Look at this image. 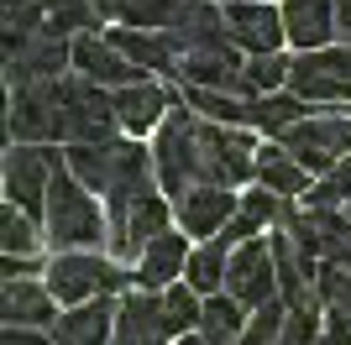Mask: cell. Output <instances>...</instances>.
<instances>
[{
    "instance_id": "6da1fadb",
    "label": "cell",
    "mask_w": 351,
    "mask_h": 345,
    "mask_svg": "<svg viewBox=\"0 0 351 345\" xmlns=\"http://www.w3.org/2000/svg\"><path fill=\"white\" fill-rule=\"evenodd\" d=\"M47 241L63 246V251H79V246H100L105 220L100 204L89 199V188L73 178V172H53V188H47Z\"/></svg>"
},
{
    "instance_id": "7a4b0ae2",
    "label": "cell",
    "mask_w": 351,
    "mask_h": 345,
    "mask_svg": "<svg viewBox=\"0 0 351 345\" xmlns=\"http://www.w3.org/2000/svg\"><path fill=\"white\" fill-rule=\"evenodd\" d=\"M58 105H63V136H69L73 146H110L121 115H116V100H105L100 84H89V79H63Z\"/></svg>"
},
{
    "instance_id": "3957f363",
    "label": "cell",
    "mask_w": 351,
    "mask_h": 345,
    "mask_svg": "<svg viewBox=\"0 0 351 345\" xmlns=\"http://www.w3.org/2000/svg\"><path fill=\"white\" fill-rule=\"evenodd\" d=\"M116 288H126V272L105 257H89V251H63L47 272V293L58 303H89V298H110Z\"/></svg>"
},
{
    "instance_id": "277c9868",
    "label": "cell",
    "mask_w": 351,
    "mask_h": 345,
    "mask_svg": "<svg viewBox=\"0 0 351 345\" xmlns=\"http://www.w3.org/2000/svg\"><path fill=\"white\" fill-rule=\"evenodd\" d=\"M283 146H289L304 172H336L351 152V120L346 115H304L299 126L283 131Z\"/></svg>"
},
{
    "instance_id": "5b68a950",
    "label": "cell",
    "mask_w": 351,
    "mask_h": 345,
    "mask_svg": "<svg viewBox=\"0 0 351 345\" xmlns=\"http://www.w3.org/2000/svg\"><path fill=\"white\" fill-rule=\"evenodd\" d=\"M152 157H158L162 188H168L173 199H184L189 188H199V126H194L184 110H173L158 131V152H152Z\"/></svg>"
},
{
    "instance_id": "8992f818",
    "label": "cell",
    "mask_w": 351,
    "mask_h": 345,
    "mask_svg": "<svg viewBox=\"0 0 351 345\" xmlns=\"http://www.w3.org/2000/svg\"><path fill=\"white\" fill-rule=\"evenodd\" d=\"M252 172H257V157L241 131L199 126V188H236Z\"/></svg>"
},
{
    "instance_id": "52a82bcc",
    "label": "cell",
    "mask_w": 351,
    "mask_h": 345,
    "mask_svg": "<svg viewBox=\"0 0 351 345\" xmlns=\"http://www.w3.org/2000/svg\"><path fill=\"white\" fill-rule=\"evenodd\" d=\"M11 146H43L63 136V105L58 84H21L11 89Z\"/></svg>"
},
{
    "instance_id": "ba28073f",
    "label": "cell",
    "mask_w": 351,
    "mask_h": 345,
    "mask_svg": "<svg viewBox=\"0 0 351 345\" xmlns=\"http://www.w3.org/2000/svg\"><path fill=\"white\" fill-rule=\"evenodd\" d=\"M226 293L241 309H267L278 298V267H273V241H247L231 251V272H226Z\"/></svg>"
},
{
    "instance_id": "9c48e42d",
    "label": "cell",
    "mask_w": 351,
    "mask_h": 345,
    "mask_svg": "<svg viewBox=\"0 0 351 345\" xmlns=\"http://www.w3.org/2000/svg\"><path fill=\"white\" fill-rule=\"evenodd\" d=\"M53 172H58V157H53V152H43V146H11V152H5V194H11V204H21L27 215L47 209Z\"/></svg>"
},
{
    "instance_id": "30bf717a",
    "label": "cell",
    "mask_w": 351,
    "mask_h": 345,
    "mask_svg": "<svg viewBox=\"0 0 351 345\" xmlns=\"http://www.w3.org/2000/svg\"><path fill=\"white\" fill-rule=\"evenodd\" d=\"M173 330H168V309H162L158 293H126L116 309V345H168Z\"/></svg>"
},
{
    "instance_id": "8fae6325",
    "label": "cell",
    "mask_w": 351,
    "mask_h": 345,
    "mask_svg": "<svg viewBox=\"0 0 351 345\" xmlns=\"http://www.w3.org/2000/svg\"><path fill=\"white\" fill-rule=\"evenodd\" d=\"M226 31L252 58H273L278 42L289 37L283 31V11H273V5H226Z\"/></svg>"
},
{
    "instance_id": "7c38bea8",
    "label": "cell",
    "mask_w": 351,
    "mask_h": 345,
    "mask_svg": "<svg viewBox=\"0 0 351 345\" xmlns=\"http://www.w3.org/2000/svg\"><path fill=\"white\" fill-rule=\"evenodd\" d=\"M73 68L84 73L89 84H121V89L147 84V79H142V68H136L132 58L121 53V47L100 42V37H79V42H73Z\"/></svg>"
},
{
    "instance_id": "4fadbf2b",
    "label": "cell",
    "mask_w": 351,
    "mask_h": 345,
    "mask_svg": "<svg viewBox=\"0 0 351 345\" xmlns=\"http://www.w3.org/2000/svg\"><path fill=\"white\" fill-rule=\"evenodd\" d=\"M283 31H289V42H299L304 53H325L330 37L341 31L336 0H289V5H283Z\"/></svg>"
},
{
    "instance_id": "5bb4252c",
    "label": "cell",
    "mask_w": 351,
    "mask_h": 345,
    "mask_svg": "<svg viewBox=\"0 0 351 345\" xmlns=\"http://www.w3.org/2000/svg\"><path fill=\"white\" fill-rule=\"evenodd\" d=\"M178 79H189V89H215V94H252L247 63H236V53H189L178 63Z\"/></svg>"
},
{
    "instance_id": "9a60e30c",
    "label": "cell",
    "mask_w": 351,
    "mask_h": 345,
    "mask_svg": "<svg viewBox=\"0 0 351 345\" xmlns=\"http://www.w3.org/2000/svg\"><path fill=\"white\" fill-rule=\"evenodd\" d=\"M168 37L178 42V53H184V58H189V53H231L226 16H215V5H205V0H194L189 11L168 27Z\"/></svg>"
},
{
    "instance_id": "2e32d148",
    "label": "cell",
    "mask_w": 351,
    "mask_h": 345,
    "mask_svg": "<svg viewBox=\"0 0 351 345\" xmlns=\"http://www.w3.org/2000/svg\"><path fill=\"white\" fill-rule=\"evenodd\" d=\"M273 267H278V298L289 309H309V303H320V293H309V272H315V257L299 251L289 230L273 235Z\"/></svg>"
},
{
    "instance_id": "e0dca14e",
    "label": "cell",
    "mask_w": 351,
    "mask_h": 345,
    "mask_svg": "<svg viewBox=\"0 0 351 345\" xmlns=\"http://www.w3.org/2000/svg\"><path fill=\"white\" fill-rule=\"evenodd\" d=\"M116 309L110 298H89L79 303L73 314H63L53 324V345H110V330H116Z\"/></svg>"
},
{
    "instance_id": "ac0fdd59",
    "label": "cell",
    "mask_w": 351,
    "mask_h": 345,
    "mask_svg": "<svg viewBox=\"0 0 351 345\" xmlns=\"http://www.w3.org/2000/svg\"><path fill=\"white\" fill-rule=\"evenodd\" d=\"M152 194V157L142 146H121L116 152V188H110V204H116V235L126 230L132 204Z\"/></svg>"
},
{
    "instance_id": "d6986e66",
    "label": "cell",
    "mask_w": 351,
    "mask_h": 345,
    "mask_svg": "<svg viewBox=\"0 0 351 345\" xmlns=\"http://www.w3.org/2000/svg\"><path fill=\"white\" fill-rule=\"evenodd\" d=\"M236 215V194L231 188H189L184 199H178V220L189 235H215L226 230Z\"/></svg>"
},
{
    "instance_id": "ffe728a7",
    "label": "cell",
    "mask_w": 351,
    "mask_h": 345,
    "mask_svg": "<svg viewBox=\"0 0 351 345\" xmlns=\"http://www.w3.org/2000/svg\"><path fill=\"white\" fill-rule=\"evenodd\" d=\"M110 47H121V53L132 58L136 68H162V73H178V42L168 37V31H136V27H116L110 37H105Z\"/></svg>"
},
{
    "instance_id": "44dd1931",
    "label": "cell",
    "mask_w": 351,
    "mask_h": 345,
    "mask_svg": "<svg viewBox=\"0 0 351 345\" xmlns=\"http://www.w3.org/2000/svg\"><path fill=\"white\" fill-rule=\"evenodd\" d=\"M189 246H184V235H158V241L142 251V267H136V283L147 288V293H158V288H173V277H184V267H189Z\"/></svg>"
},
{
    "instance_id": "7402d4cb",
    "label": "cell",
    "mask_w": 351,
    "mask_h": 345,
    "mask_svg": "<svg viewBox=\"0 0 351 345\" xmlns=\"http://www.w3.org/2000/svg\"><path fill=\"white\" fill-rule=\"evenodd\" d=\"M47 319H53V293L43 283H5V330H43Z\"/></svg>"
},
{
    "instance_id": "603a6c76",
    "label": "cell",
    "mask_w": 351,
    "mask_h": 345,
    "mask_svg": "<svg viewBox=\"0 0 351 345\" xmlns=\"http://www.w3.org/2000/svg\"><path fill=\"white\" fill-rule=\"evenodd\" d=\"M116 115H121V131H152L168 120V94L158 84H132V89H116Z\"/></svg>"
},
{
    "instance_id": "cb8c5ba5",
    "label": "cell",
    "mask_w": 351,
    "mask_h": 345,
    "mask_svg": "<svg viewBox=\"0 0 351 345\" xmlns=\"http://www.w3.org/2000/svg\"><path fill=\"white\" fill-rule=\"evenodd\" d=\"M257 178H263L267 194H278V199H293V194H304L309 188V172L299 168L289 146H263L257 152Z\"/></svg>"
},
{
    "instance_id": "d4e9b609",
    "label": "cell",
    "mask_w": 351,
    "mask_h": 345,
    "mask_svg": "<svg viewBox=\"0 0 351 345\" xmlns=\"http://www.w3.org/2000/svg\"><path fill=\"white\" fill-rule=\"evenodd\" d=\"M252 324L241 319V303L231 298V293H215V298H205V314H199V340L205 345H236L241 335H247Z\"/></svg>"
},
{
    "instance_id": "484cf974",
    "label": "cell",
    "mask_w": 351,
    "mask_h": 345,
    "mask_svg": "<svg viewBox=\"0 0 351 345\" xmlns=\"http://www.w3.org/2000/svg\"><path fill=\"white\" fill-rule=\"evenodd\" d=\"M116 152L121 146H69V172L89 194H110L116 188Z\"/></svg>"
},
{
    "instance_id": "4316f807",
    "label": "cell",
    "mask_w": 351,
    "mask_h": 345,
    "mask_svg": "<svg viewBox=\"0 0 351 345\" xmlns=\"http://www.w3.org/2000/svg\"><path fill=\"white\" fill-rule=\"evenodd\" d=\"M226 235H215L210 246H199L189 257V267H184V277H189V288L194 293H205V298H215L220 293V283H226V272H231V251H226Z\"/></svg>"
},
{
    "instance_id": "83f0119b",
    "label": "cell",
    "mask_w": 351,
    "mask_h": 345,
    "mask_svg": "<svg viewBox=\"0 0 351 345\" xmlns=\"http://www.w3.org/2000/svg\"><path fill=\"white\" fill-rule=\"evenodd\" d=\"M194 0H116V16L136 31H168Z\"/></svg>"
},
{
    "instance_id": "f1b7e54d",
    "label": "cell",
    "mask_w": 351,
    "mask_h": 345,
    "mask_svg": "<svg viewBox=\"0 0 351 345\" xmlns=\"http://www.w3.org/2000/svg\"><path fill=\"white\" fill-rule=\"evenodd\" d=\"M293 73H304V79H325V84H336L341 94L351 100V47H325V53H304L293 63Z\"/></svg>"
},
{
    "instance_id": "f546056e",
    "label": "cell",
    "mask_w": 351,
    "mask_h": 345,
    "mask_svg": "<svg viewBox=\"0 0 351 345\" xmlns=\"http://www.w3.org/2000/svg\"><path fill=\"white\" fill-rule=\"evenodd\" d=\"M252 120H257L267 136H283L289 126L304 120V100H299V94H267V100L252 105Z\"/></svg>"
},
{
    "instance_id": "4dcf8cb0",
    "label": "cell",
    "mask_w": 351,
    "mask_h": 345,
    "mask_svg": "<svg viewBox=\"0 0 351 345\" xmlns=\"http://www.w3.org/2000/svg\"><path fill=\"white\" fill-rule=\"evenodd\" d=\"M162 309H168V330H173V340H184L189 330H199V314H205V303L194 298L189 283L168 288V293H162Z\"/></svg>"
},
{
    "instance_id": "1f68e13d",
    "label": "cell",
    "mask_w": 351,
    "mask_h": 345,
    "mask_svg": "<svg viewBox=\"0 0 351 345\" xmlns=\"http://www.w3.org/2000/svg\"><path fill=\"white\" fill-rule=\"evenodd\" d=\"M320 303H330V314L351 324V261H325V272H320Z\"/></svg>"
},
{
    "instance_id": "d6a6232c",
    "label": "cell",
    "mask_w": 351,
    "mask_h": 345,
    "mask_svg": "<svg viewBox=\"0 0 351 345\" xmlns=\"http://www.w3.org/2000/svg\"><path fill=\"white\" fill-rule=\"evenodd\" d=\"M0 235H5V257H32V251H37V225H32V215H21L16 204L0 209Z\"/></svg>"
},
{
    "instance_id": "836d02e7",
    "label": "cell",
    "mask_w": 351,
    "mask_h": 345,
    "mask_svg": "<svg viewBox=\"0 0 351 345\" xmlns=\"http://www.w3.org/2000/svg\"><path fill=\"white\" fill-rule=\"evenodd\" d=\"M189 105H194V110H205L210 120H226V126L252 120V105L231 100V94H215V89H189Z\"/></svg>"
},
{
    "instance_id": "e575fe53",
    "label": "cell",
    "mask_w": 351,
    "mask_h": 345,
    "mask_svg": "<svg viewBox=\"0 0 351 345\" xmlns=\"http://www.w3.org/2000/svg\"><path fill=\"white\" fill-rule=\"evenodd\" d=\"M320 303H309V309H289V319H283V330H278V345H320Z\"/></svg>"
},
{
    "instance_id": "d590c367",
    "label": "cell",
    "mask_w": 351,
    "mask_h": 345,
    "mask_svg": "<svg viewBox=\"0 0 351 345\" xmlns=\"http://www.w3.org/2000/svg\"><path fill=\"white\" fill-rule=\"evenodd\" d=\"M283 319H289V303L273 298L267 309H257V319H252V330L241 335L236 345H278V330H283Z\"/></svg>"
},
{
    "instance_id": "8d00e7d4",
    "label": "cell",
    "mask_w": 351,
    "mask_h": 345,
    "mask_svg": "<svg viewBox=\"0 0 351 345\" xmlns=\"http://www.w3.org/2000/svg\"><path fill=\"white\" fill-rule=\"evenodd\" d=\"M247 79H252V94H273L278 84H289V79H293V63H283L278 53H273V58H252Z\"/></svg>"
},
{
    "instance_id": "74e56055",
    "label": "cell",
    "mask_w": 351,
    "mask_h": 345,
    "mask_svg": "<svg viewBox=\"0 0 351 345\" xmlns=\"http://www.w3.org/2000/svg\"><path fill=\"white\" fill-rule=\"evenodd\" d=\"M43 11H47V31H73V27H84L89 21V0H43Z\"/></svg>"
},
{
    "instance_id": "f35d334b",
    "label": "cell",
    "mask_w": 351,
    "mask_h": 345,
    "mask_svg": "<svg viewBox=\"0 0 351 345\" xmlns=\"http://www.w3.org/2000/svg\"><path fill=\"white\" fill-rule=\"evenodd\" d=\"M241 215L257 220V225H267L273 215H283V204H278V194H267V188H263V194H247V199H241Z\"/></svg>"
},
{
    "instance_id": "ab89813d",
    "label": "cell",
    "mask_w": 351,
    "mask_h": 345,
    "mask_svg": "<svg viewBox=\"0 0 351 345\" xmlns=\"http://www.w3.org/2000/svg\"><path fill=\"white\" fill-rule=\"evenodd\" d=\"M37 272V261L32 257H5V283H21V277Z\"/></svg>"
},
{
    "instance_id": "60d3db41",
    "label": "cell",
    "mask_w": 351,
    "mask_h": 345,
    "mask_svg": "<svg viewBox=\"0 0 351 345\" xmlns=\"http://www.w3.org/2000/svg\"><path fill=\"white\" fill-rule=\"evenodd\" d=\"M320 345H351V324H346V319H330L325 335H320Z\"/></svg>"
},
{
    "instance_id": "b9f144b4",
    "label": "cell",
    "mask_w": 351,
    "mask_h": 345,
    "mask_svg": "<svg viewBox=\"0 0 351 345\" xmlns=\"http://www.w3.org/2000/svg\"><path fill=\"white\" fill-rule=\"evenodd\" d=\"M5 345H47L43 330H5Z\"/></svg>"
},
{
    "instance_id": "7bdbcfd3",
    "label": "cell",
    "mask_w": 351,
    "mask_h": 345,
    "mask_svg": "<svg viewBox=\"0 0 351 345\" xmlns=\"http://www.w3.org/2000/svg\"><path fill=\"white\" fill-rule=\"evenodd\" d=\"M336 21H341V31L351 37V0H336Z\"/></svg>"
},
{
    "instance_id": "ee69618b",
    "label": "cell",
    "mask_w": 351,
    "mask_h": 345,
    "mask_svg": "<svg viewBox=\"0 0 351 345\" xmlns=\"http://www.w3.org/2000/svg\"><path fill=\"white\" fill-rule=\"evenodd\" d=\"M95 5H100V11H110V16H116V0H95Z\"/></svg>"
},
{
    "instance_id": "f6af8a7d",
    "label": "cell",
    "mask_w": 351,
    "mask_h": 345,
    "mask_svg": "<svg viewBox=\"0 0 351 345\" xmlns=\"http://www.w3.org/2000/svg\"><path fill=\"white\" fill-rule=\"evenodd\" d=\"M178 345H205V340H199V335H184V340H178Z\"/></svg>"
},
{
    "instance_id": "bcb514c9",
    "label": "cell",
    "mask_w": 351,
    "mask_h": 345,
    "mask_svg": "<svg viewBox=\"0 0 351 345\" xmlns=\"http://www.w3.org/2000/svg\"><path fill=\"white\" fill-rule=\"evenodd\" d=\"M231 5H267V0H231Z\"/></svg>"
}]
</instances>
